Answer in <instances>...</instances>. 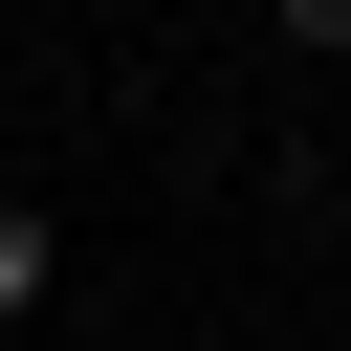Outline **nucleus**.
Listing matches in <instances>:
<instances>
[{
	"label": "nucleus",
	"instance_id": "nucleus-1",
	"mask_svg": "<svg viewBox=\"0 0 351 351\" xmlns=\"http://www.w3.org/2000/svg\"><path fill=\"white\" fill-rule=\"evenodd\" d=\"M44 263H66V241H44V219H22V197H0V329H22V307H44Z\"/></svg>",
	"mask_w": 351,
	"mask_h": 351
},
{
	"label": "nucleus",
	"instance_id": "nucleus-2",
	"mask_svg": "<svg viewBox=\"0 0 351 351\" xmlns=\"http://www.w3.org/2000/svg\"><path fill=\"white\" fill-rule=\"evenodd\" d=\"M285 44H351V0H285Z\"/></svg>",
	"mask_w": 351,
	"mask_h": 351
}]
</instances>
